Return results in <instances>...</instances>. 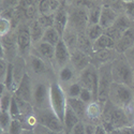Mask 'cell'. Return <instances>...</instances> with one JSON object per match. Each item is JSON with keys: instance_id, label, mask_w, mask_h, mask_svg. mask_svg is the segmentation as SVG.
I'll return each instance as SVG.
<instances>
[{"instance_id": "cell-39", "label": "cell", "mask_w": 134, "mask_h": 134, "mask_svg": "<svg viewBox=\"0 0 134 134\" xmlns=\"http://www.w3.org/2000/svg\"><path fill=\"white\" fill-rule=\"evenodd\" d=\"M10 114H11V116H12L13 118H16V119H18L19 117H20V108H19V106H18V103H17V101H16V99H15V97L13 96V99H12V103H11V106H10Z\"/></svg>"}, {"instance_id": "cell-44", "label": "cell", "mask_w": 134, "mask_h": 134, "mask_svg": "<svg viewBox=\"0 0 134 134\" xmlns=\"http://www.w3.org/2000/svg\"><path fill=\"white\" fill-rule=\"evenodd\" d=\"M21 134H35V132H33V130H27V129H24L23 133Z\"/></svg>"}, {"instance_id": "cell-35", "label": "cell", "mask_w": 134, "mask_h": 134, "mask_svg": "<svg viewBox=\"0 0 134 134\" xmlns=\"http://www.w3.org/2000/svg\"><path fill=\"white\" fill-rule=\"evenodd\" d=\"M122 13L134 23V1H122Z\"/></svg>"}, {"instance_id": "cell-25", "label": "cell", "mask_w": 134, "mask_h": 134, "mask_svg": "<svg viewBox=\"0 0 134 134\" xmlns=\"http://www.w3.org/2000/svg\"><path fill=\"white\" fill-rule=\"evenodd\" d=\"M116 41L111 39L107 35L103 33L94 43H93V52L105 51V49H115Z\"/></svg>"}, {"instance_id": "cell-41", "label": "cell", "mask_w": 134, "mask_h": 134, "mask_svg": "<svg viewBox=\"0 0 134 134\" xmlns=\"http://www.w3.org/2000/svg\"><path fill=\"white\" fill-rule=\"evenodd\" d=\"M85 122V134H96L98 125L93 124V122H89V121H84Z\"/></svg>"}, {"instance_id": "cell-19", "label": "cell", "mask_w": 134, "mask_h": 134, "mask_svg": "<svg viewBox=\"0 0 134 134\" xmlns=\"http://www.w3.org/2000/svg\"><path fill=\"white\" fill-rule=\"evenodd\" d=\"M79 79V73L73 68V65L69 63L68 65L63 66L57 72V81L60 83L61 86L69 85Z\"/></svg>"}, {"instance_id": "cell-21", "label": "cell", "mask_w": 134, "mask_h": 134, "mask_svg": "<svg viewBox=\"0 0 134 134\" xmlns=\"http://www.w3.org/2000/svg\"><path fill=\"white\" fill-rule=\"evenodd\" d=\"M69 25V12L68 9L61 7L57 12L55 13V18H54V28L57 30L60 36L62 37V35L64 33V31L68 28Z\"/></svg>"}, {"instance_id": "cell-38", "label": "cell", "mask_w": 134, "mask_h": 134, "mask_svg": "<svg viewBox=\"0 0 134 134\" xmlns=\"http://www.w3.org/2000/svg\"><path fill=\"white\" fill-rule=\"evenodd\" d=\"M9 64H10V62L5 58H0V83H3L5 80Z\"/></svg>"}, {"instance_id": "cell-13", "label": "cell", "mask_w": 134, "mask_h": 134, "mask_svg": "<svg viewBox=\"0 0 134 134\" xmlns=\"http://www.w3.org/2000/svg\"><path fill=\"white\" fill-rule=\"evenodd\" d=\"M71 51L65 44V42L61 40L58 42V44L55 46V69L56 72H58L63 66L68 65L71 62Z\"/></svg>"}, {"instance_id": "cell-26", "label": "cell", "mask_w": 134, "mask_h": 134, "mask_svg": "<svg viewBox=\"0 0 134 134\" xmlns=\"http://www.w3.org/2000/svg\"><path fill=\"white\" fill-rule=\"evenodd\" d=\"M29 28H30L32 43L36 44V43L42 41V38H43L44 32H45L46 29L42 26V24L38 20V18L32 19L29 21Z\"/></svg>"}, {"instance_id": "cell-8", "label": "cell", "mask_w": 134, "mask_h": 134, "mask_svg": "<svg viewBox=\"0 0 134 134\" xmlns=\"http://www.w3.org/2000/svg\"><path fill=\"white\" fill-rule=\"evenodd\" d=\"M69 12V25L68 28L73 29L77 33L85 32L89 21H88V10L77 5H70Z\"/></svg>"}, {"instance_id": "cell-1", "label": "cell", "mask_w": 134, "mask_h": 134, "mask_svg": "<svg viewBox=\"0 0 134 134\" xmlns=\"http://www.w3.org/2000/svg\"><path fill=\"white\" fill-rule=\"evenodd\" d=\"M101 125L107 133L114 129L134 126V113L118 107L107 100L104 104Z\"/></svg>"}, {"instance_id": "cell-29", "label": "cell", "mask_w": 134, "mask_h": 134, "mask_svg": "<svg viewBox=\"0 0 134 134\" xmlns=\"http://www.w3.org/2000/svg\"><path fill=\"white\" fill-rule=\"evenodd\" d=\"M61 36L60 33L56 30L54 27H49L45 30V32H44V36L42 38V41L44 42H47L49 44H52V45L56 46L58 44V42L61 40Z\"/></svg>"}, {"instance_id": "cell-12", "label": "cell", "mask_w": 134, "mask_h": 134, "mask_svg": "<svg viewBox=\"0 0 134 134\" xmlns=\"http://www.w3.org/2000/svg\"><path fill=\"white\" fill-rule=\"evenodd\" d=\"M132 26H133V21H131L124 13H120L119 16L117 17L116 21L114 23V25L105 29L104 33L117 42L120 39V37L124 35V32H126Z\"/></svg>"}, {"instance_id": "cell-4", "label": "cell", "mask_w": 134, "mask_h": 134, "mask_svg": "<svg viewBox=\"0 0 134 134\" xmlns=\"http://www.w3.org/2000/svg\"><path fill=\"white\" fill-rule=\"evenodd\" d=\"M111 75L115 83L133 87L134 69L124 54H119L111 62Z\"/></svg>"}, {"instance_id": "cell-22", "label": "cell", "mask_w": 134, "mask_h": 134, "mask_svg": "<svg viewBox=\"0 0 134 134\" xmlns=\"http://www.w3.org/2000/svg\"><path fill=\"white\" fill-rule=\"evenodd\" d=\"M119 16V13L115 11L113 8L108 5H102V11H101V17H100V26H101L104 30L111 27L116 21L117 17Z\"/></svg>"}, {"instance_id": "cell-31", "label": "cell", "mask_w": 134, "mask_h": 134, "mask_svg": "<svg viewBox=\"0 0 134 134\" xmlns=\"http://www.w3.org/2000/svg\"><path fill=\"white\" fill-rule=\"evenodd\" d=\"M63 90L66 94L68 98H80V94H81V91H82V85L80 84L79 81H75L69 85H65V86H62Z\"/></svg>"}, {"instance_id": "cell-7", "label": "cell", "mask_w": 134, "mask_h": 134, "mask_svg": "<svg viewBox=\"0 0 134 134\" xmlns=\"http://www.w3.org/2000/svg\"><path fill=\"white\" fill-rule=\"evenodd\" d=\"M35 114L38 119V124L46 127L53 131L64 132L63 121L57 116V114L49 107V108H35Z\"/></svg>"}, {"instance_id": "cell-5", "label": "cell", "mask_w": 134, "mask_h": 134, "mask_svg": "<svg viewBox=\"0 0 134 134\" xmlns=\"http://www.w3.org/2000/svg\"><path fill=\"white\" fill-rule=\"evenodd\" d=\"M49 101H51V108L63 121L65 108L66 105H68V97H66L62 86L57 81V79H55L51 82Z\"/></svg>"}, {"instance_id": "cell-43", "label": "cell", "mask_w": 134, "mask_h": 134, "mask_svg": "<svg viewBox=\"0 0 134 134\" xmlns=\"http://www.w3.org/2000/svg\"><path fill=\"white\" fill-rule=\"evenodd\" d=\"M124 55H125V57L127 58V60L129 61V63L133 66V69H134V44Z\"/></svg>"}, {"instance_id": "cell-34", "label": "cell", "mask_w": 134, "mask_h": 134, "mask_svg": "<svg viewBox=\"0 0 134 134\" xmlns=\"http://www.w3.org/2000/svg\"><path fill=\"white\" fill-rule=\"evenodd\" d=\"M11 31H13L12 19L1 16L0 17V37H4Z\"/></svg>"}, {"instance_id": "cell-30", "label": "cell", "mask_w": 134, "mask_h": 134, "mask_svg": "<svg viewBox=\"0 0 134 134\" xmlns=\"http://www.w3.org/2000/svg\"><path fill=\"white\" fill-rule=\"evenodd\" d=\"M85 32H86L87 37L89 38V40H90L92 42V44H93L104 33V29L101 26H100V24L88 25V27H87V29H86Z\"/></svg>"}, {"instance_id": "cell-27", "label": "cell", "mask_w": 134, "mask_h": 134, "mask_svg": "<svg viewBox=\"0 0 134 134\" xmlns=\"http://www.w3.org/2000/svg\"><path fill=\"white\" fill-rule=\"evenodd\" d=\"M68 105L79 115L81 120H85L86 118V110L88 104L85 103L80 98H68Z\"/></svg>"}, {"instance_id": "cell-20", "label": "cell", "mask_w": 134, "mask_h": 134, "mask_svg": "<svg viewBox=\"0 0 134 134\" xmlns=\"http://www.w3.org/2000/svg\"><path fill=\"white\" fill-rule=\"evenodd\" d=\"M133 44H134V25L131 28H129L126 32H124V35L116 42L115 51L118 54H125Z\"/></svg>"}, {"instance_id": "cell-6", "label": "cell", "mask_w": 134, "mask_h": 134, "mask_svg": "<svg viewBox=\"0 0 134 134\" xmlns=\"http://www.w3.org/2000/svg\"><path fill=\"white\" fill-rule=\"evenodd\" d=\"M33 80V79H32ZM51 82L47 80H33L32 105L35 108H49V90Z\"/></svg>"}, {"instance_id": "cell-46", "label": "cell", "mask_w": 134, "mask_h": 134, "mask_svg": "<svg viewBox=\"0 0 134 134\" xmlns=\"http://www.w3.org/2000/svg\"><path fill=\"white\" fill-rule=\"evenodd\" d=\"M122 1H134V0H122Z\"/></svg>"}, {"instance_id": "cell-2", "label": "cell", "mask_w": 134, "mask_h": 134, "mask_svg": "<svg viewBox=\"0 0 134 134\" xmlns=\"http://www.w3.org/2000/svg\"><path fill=\"white\" fill-rule=\"evenodd\" d=\"M26 59L27 73L33 80H47L53 81L57 79V72L53 66L40 56L30 53Z\"/></svg>"}, {"instance_id": "cell-16", "label": "cell", "mask_w": 134, "mask_h": 134, "mask_svg": "<svg viewBox=\"0 0 134 134\" xmlns=\"http://www.w3.org/2000/svg\"><path fill=\"white\" fill-rule=\"evenodd\" d=\"M70 63L73 65V68L76 70V72L80 74L91 63V56L81 49H75L74 52H72Z\"/></svg>"}, {"instance_id": "cell-28", "label": "cell", "mask_w": 134, "mask_h": 134, "mask_svg": "<svg viewBox=\"0 0 134 134\" xmlns=\"http://www.w3.org/2000/svg\"><path fill=\"white\" fill-rule=\"evenodd\" d=\"M62 40L70 48L71 53L79 48V33L71 28H66L64 33L62 35Z\"/></svg>"}, {"instance_id": "cell-49", "label": "cell", "mask_w": 134, "mask_h": 134, "mask_svg": "<svg viewBox=\"0 0 134 134\" xmlns=\"http://www.w3.org/2000/svg\"><path fill=\"white\" fill-rule=\"evenodd\" d=\"M133 25H134V23H133Z\"/></svg>"}, {"instance_id": "cell-40", "label": "cell", "mask_w": 134, "mask_h": 134, "mask_svg": "<svg viewBox=\"0 0 134 134\" xmlns=\"http://www.w3.org/2000/svg\"><path fill=\"white\" fill-rule=\"evenodd\" d=\"M35 134H65V132H57V131H53L51 129H47L46 127H43L41 125H37V127L33 129Z\"/></svg>"}, {"instance_id": "cell-45", "label": "cell", "mask_w": 134, "mask_h": 134, "mask_svg": "<svg viewBox=\"0 0 134 134\" xmlns=\"http://www.w3.org/2000/svg\"><path fill=\"white\" fill-rule=\"evenodd\" d=\"M0 134H10V133H8V132H0Z\"/></svg>"}, {"instance_id": "cell-9", "label": "cell", "mask_w": 134, "mask_h": 134, "mask_svg": "<svg viewBox=\"0 0 134 134\" xmlns=\"http://www.w3.org/2000/svg\"><path fill=\"white\" fill-rule=\"evenodd\" d=\"M114 83L111 75V62L99 68V88H98V101L105 103L108 100V93L111 84Z\"/></svg>"}, {"instance_id": "cell-3", "label": "cell", "mask_w": 134, "mask_h": 134, "mask_svg": "<svg viewBox=\"0 0 134 134\" xmlns=\"http://www.w3.org/2000/svg\"><path fill=\"white\" fill-rule=\"evenodd\" d=\"M108 101H110L114 105L121 107L126 110L134 113V90L133 87L113 83L109 89Z\"/></svg>"}, {"instance_id": "cell-47", "label": "cell", "mask_w": 134, "mask_h": 134, "mask_svg": "<svg viewBox=\"0 0 134 134\" xmlns=\"http://www.w3.org/2000/svg\"><path fill=\"white\" fill-rule=\"evenodd\" d=\"M133 88H134V79H133Z\"/></svg>"}, {"instance_id": "cell-32", "label": "cell", "mask_w": 134, "mask_h": 134, "mask_svg": "<svg viewBox=\"0 0 134 134\" xmlns=\"http://www.w3.org/2000/svg\"><path fill=\"white\" fill-rule=\"evenodd\" d=\"M102 4H94L90 9H88V21L89 25H94L100 23V17H101Z\"/></svg>"}, {"instance_id": "cell-11", "label": "cell", "mask_w": 134, "mask_h": 134, "mask_svg": "<svg viewBox=\"0 0 134 134\" xmlns=\"http://www.w3.org/2000/svg\"><path fill=\"white\" fill-rule=\"evenodd\" d=\"M77 81L80 82L83 88H87L91 90L98 99V88H99V69L92 63L89 64L85 70H83L79 74Z\"/></svg>"}, {"instance_id": "cell-17", "label": "cell", "mask_w": 134, "mask_h": 134, "mask_svg": "<svg viewBox=\"0 0 134 134\" xmlns=\"http://www.w3.org/2000/svg\"><path fill=\"white\" fill-rule=\"evenodd\" d=\"M119 54L115 49H105V51L93 52L91 55V63L99 69L100 66H102L104 64L113 62V60Z\"/></svg>"}, {"instance_id": "cell-37", "label": "cell", "mask_w": 134, "mask_h": 134, "mask_svg": "<svg viewBox=\"0 0 134 134\" xmlns=\"http://www.w3.org/2000/svg\"><path fill=\"white\" fill-rule=\"evenodd\" d=\"M80 99L82 101H84L85 103L89 104L93 101H96V97L93 94V92L91 90H89L87 88H82V91H81V94H80Z\"/></svg>"}, {"instance_id": "cell-33", "label": "cell", "mask_w": 134, "mask_h": 134, "mask_svg": "<svg viewBox=\"0 0 134 134\" xmlns=\"http://www.w3.org/2000/svg\"><path fill=\"white\" fill-rule=\"evenodd\" d=\"M13 117L10 111H0V132H8Z\"/></svg>"}, {"instance_id": "cell-10", "label": "cell", "mask_w": 134, "mask_h": 134, "mask_svg": "<svg viewBox=\"0 0 134 134\" xmlns=\"http://www.w3.org/2000/svg\"><path fill=\"white\" fill-rule=\"evenodd\" d=\"M16 41H17V47H18V55L24 58H27L32 51V39L29 28V23L24 24L20 23L16 26Z\"/></svg>"}, {"instance_id": "cell-23", "label": "cell", "mask_w": 134, "mask_h": 134, "mask_svg": "<svg viewBox=\"0 0 134 134\" xmlns=\"http://www.w3.org/2000/svg\"><path fill=\"white\" fill-rule=\"evenodd\" d=\"M62 7L60 0H39L38 11L40 15H53Z\"/></svg>"}, {"instance_id": "cell-14", "label": "cell", "mask_w": 134, "mask_h": 134, "mask_svg": "<svg viewBox=\"0 0 134 134\" xmlns=\"http://www.w3.org/2000/svg\"><path fill=\"white\" fill-rule=\"evenodd\" d=\"M31 53H35L36 55L40 56L46 62H48L53 68L55 69V46L52 44L40 41L36 44H33ZM56 70V69H55Z\"/></svg>"}, {"instance_id": "cell-24", "label": "cell", "mask_w": 134, "mask_h": 134, "mask_svg": "<svg viewBox=\"0 0 134 134\" xmlns=\"http://www.w3.org/2000/svg\"><path fill=\"white\" fill-rule=\"evenodd\" d=\"M80 121H81V118L79 117V115H77L69 105H66L64 118H63V126H64L65 134H70L72 129L74 128V126L76 124H79Z\"/></svg>"}, {"instance_id": "cell-36", "label": "cell", "mask_w": 134, "mask_h": 134, "mask_svg": "<svg viewBox=\"0 0 134 134\" xmlns=\"http://www.w3.org/2000/svg\"><path fill=\"white\" fill-rule=\"evenodd\" d=\"M23 131H24V126L21 124V121L19 119L13 118L8 133H10V134H21Z\"/></svg>"}, {"instance_id": "cell-15", "label": "cell", "mask_w": 134, "mask_h": 134, "mask_svg": "<svg viewBox=\"0 0 134 134\" xmlns=\"http://www.w3.org/2000/svg\"><path fill=\"white\" fill-rule=\"evenodd\" d=\"M32 94H33V80L28 73H26L24 79L21 80L20 84L15 90L14 96L32 104Z\"/></svg>"}, {"instance_id": "cell-48", "label": "cell", "mask_w": 134, "mask_h": 134, "mask_svg": "<svg viewBox=\"0 0 134 134\" xmlns=\"http://www.w3.org/2000/svg\"><path fill=\"white\" fill-rule=\"evenodd\" d=\"M133 90H134V88H133Z\"/></svg>"}, {"instance_id": "cell-42", "label": "cell", "mask_w": 134, "mask_h": 134, "mask_svg": "<svg viewBox=\"0 0 134 134\" xmlns=\"http://www.w3.org/2000/svg\"><path fill=\"white\" fill-rule=\"evenodd\" d=\"M70 134H85V122L81 120L79 124H76Z\"/></svg>"}, {"instance_id": "cell-18", "label": "cell", "mask_w": 134, "mask_h": 134, "mask_svg": "<svg viewBox=\"0 0 134 134\" xmlns=\"http://www.w3.org/2000/svg\"><path fill=\"white\" fill-rule=\"evenodd\" d=\"M105 104V103H104ZM104 104L101 103L98 100L89 103L87 106L86 110V118L84 121H89V122H93V124L100 125L102 120V115H103V108Z\"/></svg>"}]
</instances>
